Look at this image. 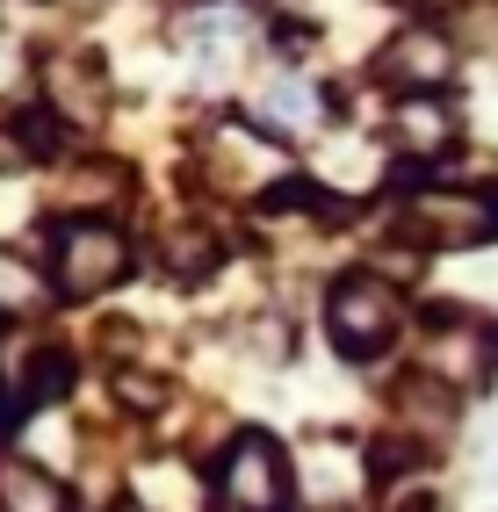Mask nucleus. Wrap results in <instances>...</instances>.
Returning a JSON list of instances; mask_svg holds the SVG:
<instances>
[{"mask_svg": "<svg viewBox=\"0 0 498 512\" xmlns=\"http://www.w3.org/2000/svg\"><path fill=\"white\" fill-rule=\"evenodd\" d=\"M397 325H405V303H397L390 282H376V275H340V282H332L325 332H332V347H340L347 361L383 354L390 339H397Z\"/></svg>", "mask_w": 498, "mask_h": 512, "instance_id": "nucleus-1", "label": "nucleus"}, {"mask_svg": "<svg viewBox=\"0 0 498 512\" xmlns=\"http://www.w3.org/2000/svg\"><path fill=\"white\" fill-rule=\"evenodd\" d=\"M51 282L58 296H102L130 275V246H123V231L116 224H94V217H73V224H58L51 231Z\"/></svg>", "mask_w": 498, "mask_h": 512, "instance_id": "nucleus-2", "label": "nucleus"}, {"mask_svg": "<svg viewBox=\"0 0 498 512\" xmlns=\"http://www.w3.org/2000/svg\"><path fill=\"white\" fill-rule=\"evenodd\" d=\"M217 498L231 512H282L289 505V462L268 433H239L217 462Z\"/></svg>", "mask_w": 498, "mask_h": 512, "instance_id": "nucleus-3", "label": "nucleus"}, {"mask_svg": "<svg viewBox=\"0 0 498 512\" xmlns=\"http://www.w3.org/2000/svg\"><path fill=\"white\" fill-rule=\"evenodd\" d=\"M376 73H383L390 87H441V80L455 73V51H448V37H434L426 22H412V29H397V37L383 44Z\"/></svg>", "mask_w": 498, "mask_h": 512, "instance_id": "nucleus-4", "label": "nucleus"}, {"mask_svg": "<svg viewBox=\"0 0 498 512\" xmlns=\"http://www.w3.org/2000/svg\"><path fill=\"white\" fill-rule=\"evenodd\" d=\"M412 217H419V231L434 238V246H448V253H462V246H484V238L498 231L491 195H426Z\"/></svg>", "mask_w": 498, "mask_h": 512, "instance_id": "nucleus-5", "label": "nucleus"}, {"mask_svg": "<svg viewBox=\"0 0 498 512\" xmlns=\"http://www.w3.org/2000/svg\"><path fill=\"white\" fill-rule=\"evenodd\" d=\"M0 512H65V484L37 462H0Z\"/></svg>", "mask_w": 498, "mask_h": 512, "instance_id": "nucleus-6", "label": "nucleus"}, {"mask_svg": "<svg viewBox=\"0 0 498 512\" xmlns=\"http://www.w3.org/2000/svg\"><path fill=\"white\" fill-rule=\"evenodd\" d=\"M390 138H397V152H441L455 138V116L441 101H405V109L390 116Z\"/></svg>", "mask_w": 498, "mask_h": 512, "instance_id": "nucleus-7", "label": "nucleus"}, {"mask_svg": "<svg viewBox=\"0 0 498 512\" xmlns=\"http://www.w3.org/2000/svg\"><path fill=\"white\" fill-rule=\"evenodd\" d=\"M159 267L174 282H203V275H217V238L203 231V224H181V231H166V246H159Z\"/></svg>", "mask_w": 498, "mask_h": 512, "instance_id": "nucleus-8", "label": "nucleus"}, {"mask_svg": "<svg viewBox=\"0 0 498 512\" xmlns=\"http://www.w3.org/2000/svg\"><path fill=\"white\" fill-rule=\"evenodd\" d=\"M15 145H22V152H37V159H44V152H58V116H51V109L15 116Z\"/></svg>", "mask_w": 498, "mask_h": 512, "instance_id": "nucleus-9", "label": "nucleus"}, {"mask_svg": "<svg viewBox=\"0 0 498 512\" xmlns=\"http://www.w3.org/2000/svg\"><path fill=\"white\" fill-rule=\"evenodd\" d=\"M390 512H434V491H412V498H397Z\"/></svg>", "mask_w": 498, "mask_h": 512, "instance_id": "nucleus-10", "label": "nucleus"}, {"mask_svg": "<svg viewBox=\"0 0 498 512\" xmlns=\"http://www.w3.org/2000/svg\"><path fill=\"white\" fill-rule=\"evenodd\" d=\"M116 512H138V505H116Z\"/></svg>", "mask_w": 498, "mask_h": 512, "instance_id": "nucleus-11", "label": "nucleus"}]
</instances>
